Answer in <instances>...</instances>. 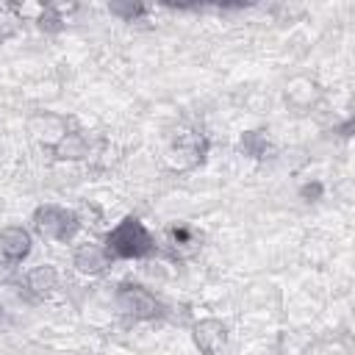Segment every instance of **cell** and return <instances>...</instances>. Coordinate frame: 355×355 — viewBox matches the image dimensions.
<instances>
[{"mask_svg": "<svg viewBox=\"0 0 355 355\" xmlns=\"http://www.w3.org/2000/svg\"><path fill=\"white\" fill-rule=\"evenodd\" d=\"M89 161H94V166H111V161H114V144L103 139L97 147H89Z\"/></svg>", "mask_w": 355, "mask_h": 355, "instance_id": "19", "label": "cell"}, {"mask_svg": "<svg viewBox=\"0 0 355 355\" xmlns=\"http://www.w3.org/2000/svg\"><path fill=\"white\" fill-rule=\"evenodd\" d=\"M205 153H208V139L202 133H180L166 150V164L178 172H183V169L202 164Z\"/></svg>", "mask_w": 355, "mask_h": 355, "instance_id": "4", "label": "cell"}, {"mask_svg": "<svg viewBox=\"0 0 355 355\" xmlns=\"http://www.w3.org/2000/svg\"><path fill=\"white\" fill-rule=\"evenodd\" d=\"M324 197V183L322 180H311V183H302L300 186V200L305 202H319Z\"/></svg>", "mask_w": 355, "mask_h": 355, "instance_id": "20", "label": "cell"}, {"mask_svg": "<svg viewBox=\"0 0 355 355\" xmlns=\"http://www.w3.org/2000/svg\"><path fill=\"white\" fill-rule=\"evenodd\" d=\"M22 17L8 6V3H3L0 6V42H6V39H14L17 33H19V28H22Z\"/></svg>", "mask_w": 355, "mask_h": 355, "instance_id": "17", "label": "cell"}, {"mask_svg": "<svg viewBox=\"0 0 355 355\" xmlns=\"http://www.w3.org/2000/svg\"><path fill=\"white\" fill-rule=\"evenodd\" d=\"M227 338H230V330L216 316H205L191 324V341L200 355H219L227 347Z\"/></svg>", "mask_w": 355, "mask_h": 355, "instance_id": "5", "label": "cell"}, {"mask_svg": "<svg viewBox=\"0 0 355 355\" xmlns=\"http://www.w3.org/2000/svg\"><path fill=\"white\" fill-rule=\"evenodd\" d=\"M36 28H39L42 33H47V36H58V33L67 28V19H64L61 14H55V11L50 8V3H44L42 14L36 17Z\"/></svg>", "mask_w": 355, "mask_h": 355, "instance_id": "16", "label": "cell"}, {"mask_svg": "<svg viewBox=\"0 0 355 355\" xmlns=\"http://www.w3.org/2000/svg\"><path fill=\"white\" fill-rule=\"evenodd\" d=\"M6 327H11V316H8V311H0V333Z\"/></svg>", "mask_w": 355, "mask_h": 355, "instance_id": "21", "label": "cell"}, {"mask_svg": "<svg viewBox=\"0 0 355 355\" xmlns=\"http://www.w3.org/2000/svg\"><path fill=\"white\" fill-rule=\"evenodd\" d=\"M108 11H111L114 17H119L122 22H139V19L147 14V6L128 0V3H108Z\"/></svg>", "mask_w": 355, "mask_h": 355, "instance_id": "18", "label": "cell"}, {"mask_svg": "<svg viewBox=\"0 0 355 355\" xmlns=\"http://www.w3.org/2000/svg\"><path fill=\"white\" fill-rule=\"evenodd\" d=\"M80 225L83 222L72 208L53 205V202L36 205L31 214V233H36L44 241H69V239H75Z\"/></svg>", "mask_w": 355, "mask_h": 355, "instance_id": "2", "label": "cell"}, {"mask_svg": "<svg viewBox=\"0 0 355 355\" xmlns=\"http://www.w3.org/2000/svg\"><path fill=\"white\" fill-rule=\"evenodd\" d=\"M116 311L122 316H128L130 322H153V319H161L166 313V305L144 286L139 283H125L116 288Z\"/></svg>", "mask_w": 355, "mask_h": 355, "instance_id": "3", "label": "cell"}, {"mask_svg": "<svg viewBox=\"0 0 355 355\" xmlns=\"http://www.w3.org/2000/svg\"><path fill=\"white\" fill-rule=\"evenodd\" d=\"M166 236H169V244L175 247V250H197L200 247V241H202V236L191 227V225H172L169 230H166Z\"/></svg>", "mask_w": 355, "mask_h": 355, "instance_id": "15", "label": "cell"}, {"mask_svg": "<svg viewBox=\"0 0 355 355\" xmlns=\"http://www.w3.org/2000/svg\"><path fill=\"white\" fill-rule=\"evenodd\" d=\"M33 250V233L22 225H6L0 227V261L8 266L22 263Z\"/></svg>", "mask_w": 355, "mask_h": 355, "instance_id": "7", "label": "cell"}, {"mask_svg": "<svg viewBox=\"0 0 355 355\" xmlns=\"http://www.w3.org/2000/svg\"><path fill=\"white\" fill-rule=\"evenodd\" d=\"M311 344H313V338H311V333H305V330H286V333H280V338H277L280 355H305Z\"/></svg>", "mask_w": 355, "mask_h": 355, "instance_id": "14", "label": "cell"}, {"mask_svg": "<svg viewBox=\"0 0 355 355\" xmlns=\"http://www.w3.org/2000/svg\"><path fill=\"white\" fill-rule=\"evenodd\" d=\"M28 130H31V136H33L44 150H53L72 128H69L67 116L53 114V111H39V114H33V116L28 119Z\"/></svg>", "mask_w": 355, "mask_h": 355, "instance_id": "6", "label": "cell"}, {"mask_svg": "<svg viewBox=\"0 0 355 355\" xmlns=\"http://www.w3.org/2000/svg\"><path fill=\"white\" fill-rule=\"evenodd\" d=\"M319 94H322V92H319L316 80H311V78H305V75L291 78L288 86H286V103H288L291 108H300V111L311 108V105L319 100Z\"/></svg>", "mask_w": 355, "mask_h": 355, "instance_id": "11", "label": "cell"}, {"mask_svg": "<svg viewBox=\"0 0 355 355\" xmlns=\"http://www.w3.org/2000/svg\"><path fill=\"white\" fill-rule=\"evenodd\" d=\"M89 139L80 133V130H69L53 150H50V155L55 158V161H61V164H75V161H86L89 158Z\"/></svg>", "mask_w": 355, "mask_h": 355, "instance_id": "10", "label": "cell"}, {"mask_svg": "<svg viewBox=\"0 0 355 355\" xmlns=\"http://www.w3.org/2000/svg\"><path fill=\"white\" fill-rule=\"evenodd\" d=\"M111 255L105 252L103 244H94V241H86V244H78L75 252H72V269L78 275H86V277H97L103 275L108 266H111Z\"/></svg>", "mask_w": 355, "mask_h": 355, "instance_id": "8", "label": "cell"}, {"mask_svg": "<svg viewBox=\"0 0 355 355\" xmlns=\"http://www.w3.org/2000/svg\"><path fill=\"white\" fill-rule=\"evenodd\" d=\"M33 302H39L22 283H17V280H0V311H22V308H28V305H33Z\"/></svg>", "mask_w": 355, "mask_h": 355, "instance_id": "12", "label": "cell"}, {"mask_svg": "<svg viewBox=\"0 0 355 355\" xmlns=\"http://www.w3.org/2000/svg\"><path fill=\"white\" fill-rule=\"evenodd\" d=\"M103 247H105V252L111 255V261H144V258H150V255L158 252L155 236H153L150 227H147L139 216H133V214L122 216V219L105 233Z\"/></svg>", "mask_w": 355, "mask_h": 355, "instance_id": "1", "label": "cell"}, {"mask_svg": "<svg viewBox=\"0 0 355 355\" xmlns=\"http://www.w3.org/2000/svg\"><path fill=\"white\" fill-rule=\"evenodd\" d=\"M58 280H61V275H58V269H55L53 263H39V266H31V269L25 272L22 286H25L36 300H42V297H47V294H53V291L58 288Z\"/></svg>", "mask_w": 355, "mask_h": 355, "instance_id": "9", "label": "cell"}, {"mask_svg": "<svg viewBox=\"0 0 355 355\" xmlns=\"http://www.w3.org/2000/svg\"><path fill=\"white\" fill-rule=\"evenodd\" d=\"M239 150L250 158H266V153L272 150V141L266 136V130H247L241 139H239Z\"/></svg>", "mask_w": 355, "mask_h": 355, "instance_id": "13", "label": "cell"}]
</instances>
